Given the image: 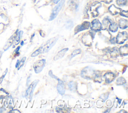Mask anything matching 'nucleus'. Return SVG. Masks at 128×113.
I'll return each mask as SVG.
<instances>
[{"instance_id": "nucleus-1", "label": "nucleus", "mask_w": 128, "mask_h": 113, "mask_svg": "<svg viewBox=\"0 0 128 113\" xmlns=\"http://www.w3.org/2000/svg\"><path fill=\"white\" fill-rule=\"evenodd\" d=\"M94 70L88 66L85 67L81 72L82 77L86 79H92L94 77Z\"/></svg>"}, {"instance_id": "nucleus-2", "label": "nucleus", "mask_w": 128, "mask_h": 113, "mask_svg": "<svg viewBox=\"0 0 128 113\" xmlns=\"http://www.w3.org/2000/svg\"><path fill=\"white\" fill-rule=\"evenodd\" d=\"M58 39V37H54L49 39L46 42V43L43 46H42V53H46L48 51L52 48V47L54 46V45L55 44Z\"/></svg>"}, {"instance_id": "nucleus-3", "label": "nucleus", "mask_w": 128, "mask_h": 113, "mask_svg": "<svg viewBox=\"0 0 128 113\" xmlns=\"http://www.w3.org/2000/svg\"><path fill=\"white\" fill-rule=\"evenodd\" d=\"M38 80H36L34 81L28 87L27 90L26 91V94H25V97L27 99H30L31 100L32 97V94L34 91L35 89L36 86L38 83Z\"/></svg>"}, {"instance_id": "nucleus-4", "label": "nucleus", "mask_w": 128, "mask_h": 113, "mask_svg": "<svg viewBox=\"0 0 128 113\" xmlns=\"http://www.w3.org/2000/svg\"><path fill=\"white\" fill-rule=\"evenodd\" d=\"M64 0H62L60 1V2L56 6L54 7V8L53 9V10L52 11L50 16V20H52L56 17V16L58 14L59 11L61 9L63 4H64Z\"/></svg>"}, {"instance_id": "nucleus-5", "label": "nucleus", "mask_w": 128, "mask_h": 113, "mask_svg": "<svg viewBox=\"0 0 128 113\" xmlns=\"http://www.w3.org/2000/svg\"><path fill=\"white\" fill-rule=\"evenodd\" d=\"M46 63L45 59H42L36 61L34 65V68L36 73H40L44 67Z\"/></svg>"}, {"instance_id": "nucleus-6", "label": "nucleus", "mask_w": 128, "mask_h": 113, "mask_svg": "<svg viewBox=\"0 0 128 113\" xmlns=\"http://www.w3.org/2000/svg\"><path fill=\"white\" fill-rule=\"evenodd\" d=\"M128 39V33L126 31L119 32L116 37V42L122 44Z\"/></svg>"}, {"instance_id": "nucleus-7", "label": "nucleus", "mask_w": 128, "mask_h": 113, "mask_svg": "<svg viewBox=\"0 0 128 113\" xmlns=\"http://www.w3.org/2000/svg\"><path fill=\"white\" fill-rule=\"evenodd\" d=\"M100 6L101 3L98 2H95L92 3L90 8V11L93 17H96L98 15V9Z\"/></svg>"}, {"instance_id": "nucleus-8", "label": "nucleus", "mask_w": 128, "mask_h": 113, "mask_svg": "<svg viewBox=\"0 0 128 113\" xmlns=\"http://www.w3.org/2000/svg\"><path fill=\"white\" fill-rule=\"evenodd\" d=\"M93 37L92 36V34L91 33H86L83 35L82 37V40L83 43L86 46H90L92 45V41Z\"/></svg>"}, {"instance_id": "nucleus-9", "label": "nucleus", "mask_w": 128, "mask_h": 113, "mask_svg": "<svg viewBox=\"0 0 128 113\" xmlns=\"http://www.w3.org/2000/svg\"><path fill=\"white\" fill-rule=\"evenodd\" d=\"M90 27L92 30L95 31H98L102 29V25L98 19H95L92 21Z\"/></svg>"}, {"instance_id": "nucleus-10", "label": "nucleus", "mask_w": 128, "mask_h": 113, "mask_svg": "<svg viewBox=\"0 0 128 113\" xmlns=\"http://www.w3.org/2000/svg\"><path fill=\"white\" fill-rule=\"evenodd\" d=\"M90 26V23L88 21H84V22L82 24L78 25L75 29H74V32H75V34L77 33L78 32L84 30H86L87 29L89 28Z\"/></svg>"}, {"instance_id": "nucleus-11", "label": "nucleus", "mask_w": 128, "mask_h": 113, "mask_svg": "<svg viewBox=\"0 0 128 113\" xmlns=\"http://www.w3.org/2000/svg\"><path fill=\"white\" fill-rule=\"evenodd\" d=\"M58 84L57 85V90L58 92L62 95H63L65 93V89H64V86L63 82L60 80V79H58Z\"/></svg>"}, {"instance_id": "nucleus-12", "label": "nucleus", "mask_w": 128, "mask_h": 113, "mask_svg": "<svg viewBox=\"0 0 128 113\" xmlns=\"http://www.w3.org/2000/svg\"><path fill=\"white\" fill-rule=\"evenodd\" d=\"M104 77L105 79L106 82L107 83H110L114 80V75L111 72H108L104 75Z\"/></svg>"}, {"instance_id": "nucleus-13", "label": "nucleus", "mask_w": 128, "mask_h": 113, "mask_svg": "<svg viewBox=\"0 0 128 113\" xmlns=\"http://www.w3.org/2000/svg\"><path fill=\"white\" fill-rule=\"evenodd\" d=\"M108 10L112 15H114L120 13V12L121 9L116 7L114 4H112L108 7Z\"/></svg>"}, {"instance_id": "nucleus-14", "label": "nucleus", "mask_w": 128, "mask_h": 113, "mask_svg": "<svg viewBox=\"0 0 128 113\" xmlns=\"http://www.w3.org/2000/svg\"><path fill=\"white\" fill-rule=\"evenodd\" d=\"M17 33L16 34V35H14L12 36L8 40L6 43L5 44V45L4 46V51L6 50L12 45V44L13 43V42H14V39H15V38H16V35Z\"/></svg>"}, {"instance_id": "nucleus-15", "label": "nucleus", "mask_w": 128, "mask_h": 113, "mask_svg": "<svg viewBox=\"0 0 128 113\" xmlns=\"http://www.w3.org/2000/svg\"><path fill=\"white\" fill-rule=\"evenodd\" d=\"M68 50V48H64L62 49V50H61L60 51L58 54L54 56V60H57L58 59H60L64 57V55L66 52Z\"/></svg>"}, {"instance_id": "nucleus-16", "label": "nucleus", "mask_w": 128, "mask_h": 113, "mask_svg": "<svg viewBox=\"0 0 128 113\" xmlns=\"http://www.w3.org/2000/svg\"><path fill=\"white\" fill-rule=\"evenodd\" d=\"M119 52L122 55H127L128 54V44H126L125 45L120 47V48Z\"/></svg>"}, {"instance_id": "nucleus-17", "label": "nucleus", "mask_w": 128, "mask_h": 113, "mask_svg": "<svg viewBox=\"0 0 128 113\" xmlns=\"http://www.w3.org/2000/svg\"><path fill=\"white\" fill-rule=\"evenodd\" d=\"M119 26L120 28L122 29H124L128 27V21L126 19L121 18L119 20Z\"/></svg>"}, {"instance_id": "nucleus-18", "label": "nucleus", "mask_w": 128, "mask_h": 113, "mask_svg": "<svg viewBox=\"0 0 128 113\" xmlns=\"http://www.w3.org/2000/svg\"><path fill=\"white\" fill-rule=\"evenodd\" d=\"M118 25L116 23H111L109 26V29L112 32H116L118 29Z\"/></svg>"}, {"instance_id": "nucleus-19", "label": "nucleus", "mask_w": 128, "mask_h": 113, "mask_svg": "<svg viewBox=\"0 0 128 113\" xmlns=\"http://www.w3.org/2000/svg\"><path fill=\"white\" fill-rule=\"evenodd\" d=\"M23 33V32L22 31H20L16 35V38H15V39H14V41H15V45H17L19 42H20V38L22 37V34Z\"/></svg>"}, {"instance_id": "nucleus-20", "label": "nucleus", "mask_w": 128, "mask_h": 113, "mask_svg": "<svg viewBox=\"0 0 128 113\" xmlns=\"http://www.w3.org/2000/svg\"><path fill=\"white\" fill-rule=\"evenodd\" d=\"M126 82L125 79L122 77L118 78L116 81V84L118 85H124Z\"/></svg>"}, {"instance_id": "nucleus-21", "label": "nucleus", "mask_w": 128, "mask_h": 113, "mask_svg": "<svg viewBox=\"0 0 128 113\" xmlns=\"http://www.w3.org/2000/svg\"><path fill=\"white\" fill-rule=\"evenodd\" d=\"M42 53V46L40 47L38 49L36 50L34 52H33L31 55L32 57H34L36 56L37 55H38V54H40Z\"/></svg>"}, {"instance_id": "nucleus-22", "label": "nucleus", "mask_w": 128, "mask_h": 113, "mask_svg": "<svg viewBox=\"0 0 128 113\" xmlns=\"http://www.w3.org/2000/svg\"><path fill=\"white\" fill-rule=\"evenodd\" d=\"M8 94L3 89H0V98H4L6 97Z\"/></svg>"}, {"instance_id": "nucleus-23", "label": "nucleus", "mask_w": 128, "mask_h": 113, "mask_svg": "<svg viewBox=\"0 0 128 113\" xmlns=\"http://www.w3.org/2000/svg\"><path fill=\"white\" fill-rule=\"evenodd\" d=\"M68 87L71 91H74L76 89V85L74 82H70L68 84Z\"/></svg>"}, {"instance_id": "nucleus-24", "label": "nucleus", "mask_w": 128, "mask_h": 113, "mask_svg": "<svg viewBox=\"0 0 128 113\" xmlns=\"http://www.w3.org/2000/svg\"><path fill=\"white\" fill-rule=\"evenodd\" d=\"M81 53V50L80 49H77L76 50H74L71 54V58H73L75 56L80 54Z\"/></svg>"}, {"instance_id": "nucleus-25", "label": "nucleus", "mask_w": 128, "mask_h": 113, "mask_svg": "<svg viewBox=\"0 0 128 113\" xmlns=\"http://www.w3.org/2000/svg\"><path fill=\"white\" fill-rule=\"evenodd\" d=\"M26 57H24L20 60V61L19 62V64L18 66V70H19L24 64V63L26 61Z\"/></svg>"}, {"instance_id": "nucleus-26", "label": "nucleus", "mask_w": 128, "mask_h": 113, "mask_svg": "<svg viewBox=\"0 0 128 113\" xmlns=\"http://www.w3.org/2000/svg\"><path fill=\"white\" fill-rule=\"evenodd\" d=\"M118 54V51L117 48H114L111 52V55L112 56H117Z\"/></svg>"}, {"instance_id": "nucleus-27", "label": "nucleus", "mask_w": 128, "mask_h": 113, "mask_svg": "<svg viewBox=\"0 0 128 113\" xmlns=\"http://www.w3.org/2000/svg\"><path fill=\"white\" fill-rule=\"evenodd\" d=\"M116 2L118 5H123L126 3V0H116Z\"/></svg>"}, {"instance_id": "nucleus-28", "label": "nucleus", "mask_w": 128, "mask_h": 113, "mask_svg": "<svg viewBox=\"0 0 128 113\" xmlns=\"http://www.w3.org/2000/svg\"><path fill=\"white\" fill-rule=\"evenodd\" d=\"M7 72H8V69H6V71L3 73L2 76H1V77H0V84L2 83V81H3V79H4V77H5L6 74L7 73Z\"/></svg>"}, {"instance_id": "nucleus-29", "label": "nucleus", "mask_w": 128, "mask_h": 113, "mask_svg": "<svg viewBox=\"0 0 128 113\" xmlns=\"http://www.w3.org/2000/svg\"><path fill=\"white\" fill-rule=\"evenodd\" d=\"M72 25V22L70 20L68 21L66 23V27L67 28H69L70 27H71V26Z\"/></svg>"}, {"instance_id": "nucleus-30", "label": "nucleus", "mask_w": 128, "mask_h": 113, "mask_svg": "<svg viewBox=\"0 0 128 113\" xmlns=\"http://www.w3.org/2000/svg\"><path fill=\"white\" fill-rule=\"evenodd\" d=\"M48 74H49V75H50L51 77H52V78H54V79H56V80H58V79L57 77H56V76H54V75H53V74H52V70H50V71H49V72H48Z\"/></svg>"}, {"instance_id": "nucleus-31", "label": "nucleus", "mask_w": 128, "mask_h": 113, "mask_svg": "<svg viewBox=\"0 0 128 113\" xmlns=\"http://www.w3.org/2000/svg\"><path fill=\"white\" fill-rule=\"evenodd\" d=\"M110 23V21L107 18H104L103 20V24L104 26H107L108 25V24Z\"/></svg>"}, {"instance_id": "nucleus-32", "label": "nucleus", "mask_w": 128, "mask_h": 113, "mask_svg": "<svg viewBox=\"0 0 128 113\" xmlns=\"http://www.w3.org/2000/svg\"><path fill=\"white\" fill-rule=\"evenodd\" d=\"M120 15L124 16H125L126 17H128V11L126 10H122L120 13Z\"/></svg>"}, {"instance_id": "nucleus-33", "label": "nucleus", "mask_w": 128, "mask_h": 113, "mask_svg": "<svg viewBox=\"0 0 128 113\" xmlns=\"http://www.w3.org/2000/svg\"><path fill=\"white\" fill-rule=\"evenodd\" d=\"M100 0L106 3H110L112 0Z\"/></svg>"}, {"instance_id": "nucleus-34", "label": "nucleus", "mask_w": 128, "mask_h": 113, "mask_svg": "<svg viewBox=\"0 0 128 113\" xmlns=\"http://www.w3.org/2000/svg\"><path fill=\"white\" fill-rule=\"evenodd\" d=\"M9 113H20L18 110H12L11 111H10Z\"/></svg>"}, {"instance_id": "nucleus-35", "label": "nucleus", "mask_w": 128, "mask_h": 113, "mask_svg": "<svg viewBox=\"0 0 128 113\" xmlns=\"http://www.w3.org/2000/svg\"><path fill=\"white\" fill-rule=\"evenodd\" d=\"M20 48V46H18V47L16 48V49L14 50V52H15L16 53V52H18V50H19Z\"/></svg>"}, {"instance_id": "nucleus-36", "label": "nucleus", "mask_w": 128, "mask_h": 113, "mask_svg": "<svg viewBox=\"0 0 128 113\" xmlns=\"http://www.w3.org/2000/svg\"><path fill=\"white\" fill-rule=\"evenodd\" d=\"M19 62H20V61L18 60L17 61H16V68H17L18 67V64H19Z\"/></svg>"}, {"instance_id": "nucleus-37", "label": "nucleus", "mask_w": 128, "mask_h": 113, "mask_svg": "<svg viewBox=\"0 0 128 113\" xmlns=\"http://www.w3.org/2000/svg\"><path fill=\"white\" fill-rule=\"evenodd\" d=\"M60 0H54V3L56 4V3H58V1H60Z\"/></svg>"}, {"instance_id": "nucleus-38", "label": "nucleus", "mask_w": 128, "mask_h": 113, "mask_svg": "<svg viewBox=\"0 0 128 113\" xmlns=\"http://www.w3.org/2000/svg\"><path fill=\"white\" fill-rule=\"evenodd\" d=\"M2 55V51H0V58L1 57Z\"/></svg>"}, {"instance_id": "nucleus-39", "label": "nucleus", "mask_w": 128, "mask_h": 113, "mask_svg": "<svg viewBox=\"0 0 128 113\" xmlns=\"http://www.w3.org/2000/svg\"><path fill=\"white\" fill-rule=\"evenodd\" d=\"M23 43H24V42H23V41H22L21 42V45H23Z\"/></svg>"}]
</instances>
